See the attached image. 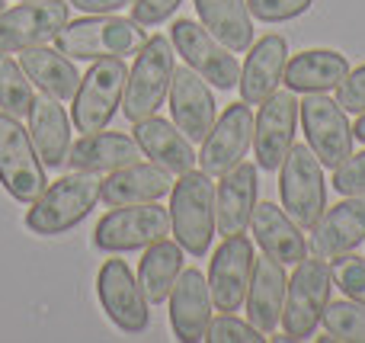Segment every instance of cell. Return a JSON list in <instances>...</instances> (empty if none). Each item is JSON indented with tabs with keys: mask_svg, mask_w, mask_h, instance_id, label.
<instances>
[{
	"mask_svg": "<svg viewBox=\"0 0 365 343\" xmlns=\"http://www.w3.org/2000/svg\"><path fill=\"white\" fill-rule=\"evenodd\" d=\"M68 4L93 16V13H119V10H125V6H132L135 0H68Z\"/></svg>",
	"mask_w": 365,
	"mask_h": 343,
	"instance_id": "ab89813d",
	"label": "cell"
},
{
	"mask_svg": "<svg viewBox=\"0 0 365 343\" xmlns=\"http://www.w3.org/2000/svg\"><path fill=\"white\" fill-rule=\"evenodd\" d=\"M0 186L16 203L32 205L45 193V164L29 138V128L19 126L16 116L0 109Z\"/></svg>",
	"mask_w": 365,
	"mask_h": 343,
	"instance_id": "ba28073f",
	"label": "cell"
},
{
	"mask_svg": "<svg viewBox=\"0 0 365 343\" xmlns=\"http://www.w3.org/2000/svg\"><path fill=\"white\" fill-rule=\"evenodd\" d=\"M167 103H170L173 126H177L192 145L205 141V135L212 132L215 119H218V106H215L212 87H208L189 64L186 68H173Z\"/></svg>",
	"mask_w": 365,
	"mask_h": 343,
	"instance_id": "e0dca14e",
	"label": "cell"
},
{
	"mask_svg": "<svg viewBox=\"0 0 365 343\" xmlns=\"http://www.w3.org/2000/svg\"><path fill=\"white\" fill-rule=\"evenodd\" d=\"M353 135H356V138H359L362 145H365V113H359V119H356V126H353Z\"/></svg>",
	"mask_w": 365,
	"mask_h": 343,
	"instance_id": "60d3db41",
	"label": "cell"
},
{
	"mask_svg": "<svg viewBox=\"0 0 365 343\" xmlns=\"http://www.w3.org/2000/svg\"><path fill=\"white\" fill-rule=\"evenodd\" d=\"M334 190L340 196H365V151L349 154L340 167H334Z\"/></svg>",
	"mask_w": 365,
	"mask_h": 343,
	"instance_id": "8d00e7d4",
	"label": "cell"
},
{
	"mask_svg": "<svg viewBox=\"0 0 365 343\" xmlns=\"http://www.w3.org/2000/svg\"><path fill=\"white\" fill-rule=\"evenodd\" d=\"M180 4L182 0H135L132 19L141 26H158V23H164L167 16H173Z\"/></svg>",
	"mask_w": 365,
	"mask_h": 343,
	"instance_id": "f35d334b",
	"label": "cell"
},
{
	"mask_svg": "<svg viewBox=\"0 0 365 343\" xmlns=\"http://www.w3.org/2000/svg\"><path fill=\"white\" fill-rule=\"evenodd\" d=\"M199 23L234 55L253 45V16L244 0H192Z\"/></svg>",
	"mask_w": 365,
	"mask_h": 343,
	"instance_id": "f546056e",
	"label": "cell"
},
{
	"mask_svg": "<svg viewBox=\"0 0 365 343\" xmlns=\"http://www.w3.org/2000/svg\"><path fill=\"white\" fill-rule=\"evenodd\" d=\"M279 196L282 209L302 231H311L327 209V180L324 167L308 145H292L279 167Z\"/></svg>",
	"mask_w": 365,
	"mask_h": 343,
	"instance_id": "8992f818",
	"label": "cell"
},
{
	"mask_svg": "<svg viewBox=\"0 0 365 343\" xmlns=\"http://www.w3.org/2000/svg\"><path fill=\"white\" fill-rule=\"evenodd\" d=\"M285 286L289 276L285 267L272 257H257L250 273V286H247L244 305H247V321L257 327L259 334L272 337V331L282 321V305H285Z\"/></svg>",
	"mask_w": 365,
	"mask_h": 343,
	"instance_id": "44dd1931",
	"label": "cell"
},
{
	"mask_svg": "<svg viewBox=\"0 0 365 343\" xmlns=\"http://www.w3.org/2000/svg\"><path fill=\"white\" fill-rule=\"evenodd\" d=\"M295 126H298V96L292 90H272L253 119V154L257 167L266 173L279 170L285 154L295 145Z\"/></svg>",
	"mask_w": 365,
	"mask_h": 343,
	"instance_id": "7c38bea8",
	"label": "cell"
},
{
	"mask_svg": "<svg viewBox=\"0 0 365 343\" xmlns=\"http://www.w3.org/2000/svg\"><path fill=\"white\" fill-rule=\"evenodd\" d=\"M311 231V250L324 260L356 250L365 241V196H343V203L324 209Z\"/></svg>",
	"mask_w": 365,
	"mask_h": 343,
	"instance_id": "ffe728a7",
	"label": "cell"
},
{
	"mask_svg": "<svg viewBox=\"0 0 365 343\" xmlns=\"http://www.w3.org/2000/svg\"><path fill=\"white\" fill-rule=\"evenodd\" d=\"M250 231L266 257L279 260L282 267H295L308 257V241L302 228L289 218V212L272 203H257L250 215Z\"/></svg>",
	"mask_w": 365,
	"mask_h": 343,
	"instance_id": "cb8c5ba5",
	"label": "cell"
},
{
	"mask_svg": "<svg viewBox=\"0 0 365 343\" xmlns=\"http://www.w3.org/2000/svg\"><path fill=\"white\" fill-rule=\"evenodd\" d=\"M330 273H334V286H340L346 299L365 305V257H356L353 250L334 257Z\"/></svg>",
	"mask_w": 365,
	"mask_h": 343,
	"instance_id": "e575fe53",
	"label": "cell"
},
{
	"mask_svg": "<svg viewBox=\"0 0 365 343\" xmlns=\"http://www.w3.org/2000/svg\"><path fill=\"white\" fill-rule=\"evenodd\" d=\"M71 19V4L64 0H23L19 6L0 10V51H26L45 45Z\"/></svg>",
	"mask_w": 365,
	"mask_h": 343,
	"instance_id": "4fadbf2b",
	"label": "cell"
},
{
	"mask_svg": "<svg viewBox=\"0 0 365 343\" xmlns=\"http://www.w3.org/2000/svg\"><path fill=\"white\" fill-rule=\"evenodd\" d=\"M167 308H170V327L182 343H202L205 331L212 324V292H208V280L199 270H182L180 280L173 282L170 295H167Z\"/></svg>",
	"mask_w": 365,
	"mask_h": 343,
	"instance_id": "d6986e66",
	"label": "cell"
},
{
	"mask_svg": "<svg viewBox=\"0 0 365 343\" xmlns=\"http://www.w3.org/2000/svg\"><path fill=\"white\" fill-rule=\"evenodd\" d=\"M330 289H334V273L324 257H304L295 263V273L289 276L285 286V305H282V321L289 337L298 343L308 340L321 324V314L330 302Z\"/></svg>",
	"mask_w": 365,
	"mask_h": 343,
	"instance_id": "5b68a950",
	"label": "cell"
},
{
	"mask_svg": "<svg viewBox=\"0 0 365 343\" xmlns=\"http://www.w3.org/2000/svg\"><path fill=\"white\" fill-rule=\"evenodd\" d=\"M29 138L36 145L38 158H42L45 167H55L61 170L68 164V154H71V126L74 122L68 119L64 113L61 100L48 93H38L32 100V109H29Z\"/></svg>",
	"mask_w": 365,
	"mask_h": 343,
	"instance_id": "484cf974",
	"label": "cell"
},
{
	"mask_svg": "<svg viewBox=\"0 0 365 343\" xmlns=\"http://www.w3.org/2000/svg\"><path fill=\"white\" fill-rule=\"evenodd\" d=\"M173 68H177V48L170 39L151 36L141 42L138 58L128 71L125 96H122V113L128 122H141L164 106Z\"/></svg>",
	"mask_w": 365,
	"mask_h": 343,
	"instance_id": "277c9868",
	"label": "cell"
},
{
	"mask_svg": "<svg viewBox=\"0 0 365 343\" xmlns=\"http://www.w3.org/2000/svg\"><path fill=\"white\" fill-rule=\"evenodd\" d=\"M272 340H276V343H298L295 337H289V334H282V337H272Z\"/></svg>",
	"mask_w": 365,
	"mask_h": 343,
	"instance_id": "b9f144b4",
	"label": "cell"
},
{
	"mask_svg": "<svg viewBox=\"0 0 365 343\" xmlns=\"http://www.w3.org/2000/svg\"><path fill=\"white\" fill-rule=\"evenodd\" d=\"M4 6H6V0H0V10H4Z\"/></svg>",
	"mask_w": 365,
	"mask_h": 343,
	"instance_id": "7bdbcfd3",
	"label": "cell"
},
{
	"mask_svg": "<svg viewBox=\"0 0 365 343\" xmlns=\"http://www.w3.org/2000/svg\"><path fill=\"white\" fill-rule=\"evenodd\" d=\"M285 61H289V45H285L282 36L269 32L263 36L259 42H253L247 48V61H244V71H240V100L247 106H259L272 90H279L282 83V74H285Z\"/></svg>",
	"mask_w": 365,
	"mask_h": 343,
	"instance_id": "7402d4cb",
	"label": "cell"
},
{
	"mask_svg": "<svg viewBox=\"0 0 365 343\" xmlns=\"http://www.w3.org/2000/svg\"><path fill=\"white\" fill-rule=\"evenodd\" d=\"M125 81L128 68L122 58H96L90 64L71 106V122L77 132H100L115 119V109L122 106V96H125Z\"/></svg>",
	"mask_w": 365,
	"mask_h": 343,
	"instance_id": "52a82bcc",
	"label": "cell"
},
{
	"mask_svg": "<svg viewBox=\"0 0 365 343\" xmlns=\"http://www.w3.org/2000/svg\"><path fill=\"white\" fill-rule=\"evenodd\" d=\"M141 158H145V151L135 141V135L100 128V132L83 135L77 145H71L68 167L71 170H83V173H113Z\"/></svg>",
	"mask_w": 365,
	"mask_h": 343,
	"instance_id": "d4e9b609",
	"label": "cell"
},
{
	"mask_svg": "<svg viewBox=\"0 0 365 343\" xmlns=\"http://www.w3.org/2000/svg\"><path fill=\"white\" fill-rule=\"evenodd\" d=\"M205 340L208 343H266L269 337L259 334L250 321H240L234 312H221L218 318H212V324H208Z\"/></svg>",
	"mask_w": 365,
	"mask_h": 343,
	"instance_id": "836d02e7",
	"label": "cell"
},
{
	"mask_svg": "<svg viewBox=\"0 0 365 343\" xmlns=\"http://www.w3.org/2000/svg\"><path fill=\"white\" fill-rule=\"evenodd\" d=\"M170 235V212L160 203H132L113 205V212L96 222L93 244L106 254L145 250L148 244Z\"/></svg>",
	"mask_w": 365,
	"mask_h": 343,
	"instance_id": "9c48e42d",
	"label": "cell"
},
{
	"mask_svg": "<svg viewBox=\"0 0 365 343\" xmlns=\"http://www.w3.org/2000/svg\"><path fill=\"white\" fill-rule=\"evenodd\" d=\"M170 42L177 55L186 58V64L208 83L218 90H231L240 81V64L231 48L218 42L202 23L192 19H177L170 29Z\"/></svg>",
	"mask_w": 365,
	"mask_h": 343,
	"instance_id": "8fae6325",
	"label": "cell"
},
{
	"mask_svg": "<svg viewBox=\"0 0 365 343\" xmlns=\"http://www.w3.org/2000/svg\"><path fill=\"white\" fill-rule=\"evenodd\" d=\"M253 109L244 100L231 103L225 113L215 119L212 132L205 135L199 151V170H205L208 177H225L227 170L240 164L253 148Z\"/></svg>",
	"mask_w": 365,
	"mask_h": 343,
	"instance_id": "5bb4252c",
	"label": "cell"
},
{
	"mask_svg": "<svg viewBox=\"0 0 365 343\" xmlns=\"http://www.w3.org/2000/svg\"><path fill=\"white\" fill-rule=\"evenodd\" d=\"M346 74V55H340L334 48H308L285 61L282 83L292 93H327V90L340 87Z\"/></svg>",
	"mask_w": 365,
	"mask_h": 343,
	"instance_id": "83f0119b",
	"label": "cell"
},
{
	"mask_svg": "<svg viewBox=\"0 0 365 343\" xmlns=\"http://www.w3.org/2000/svg\"><path fill=\"white\" fill-rule=\"evenodd\" d=\"M336 103H340L346 113H365V64H359L356 71H349L343 77V83L336 87Z\"/></svg>",
	"mask_w": 365,
	"mask_h": 343,
	"instance_id": "74e56055",
	"label": "cell"
},
{
	"mask_svg": "<svg viewBox=\"0 0 365 343\" xmlns=\"http://www.w3.org/2000/svg\"><path fill=\"white\" fill-rule=\"evenodd\" d=\"M311 4L314 0H247V10L263 23H289V19L308 13Z\"/></svg>",
	"mask_w": 365,
	"mask_h": 343,
	"instance_id": "d590c367",
	"label": "cell"
},
{
	"mask_svg": "<svg viewBox=\"0 0 365 343\" xmlns=\"http://www.w3.org/2000/svg\"><path fill=\"white\" fill-rule=\"evenodd\" d=\"M132 132H135V141L141 145V151H145V158H151L158 167H164L170 177H180V173L195 167L192 141L173 126V119L167 122L154 113L148 119L135 122Z\"/></svg>",
	"mask_w": 365,
	"mask_h": 343,
	"instance_id": "4316f807",
	"label": "cell"
},
{
	"mask_svg": "<svg viewBox=\"0 0 365 343\" xmlns=\"http://www.w3.org/2000/svg\"><path fill=\"white\" fill-rule=\"evenodd\" d=\"M170 235L192 257H205L215 237V183L205 170H186L170 186Z\"/></svg>",
	"mask_w": 365,
	"mask_h": 343,
	"instance_id": "7a4b0ae2",
	"label": "cell"
},
{
	"mask_svg": "<svg viewBox=\"0 0 365 343\" xmlns=\"http://www.w3.org/2000/svg\"><path fill=\"white\" fill-rule=\"evenodd\" d=\"M298 122L304 128V141L321 160V167H340L353 154V126L346 119V109L327 93H308L298 103Z\"/></svg>",
	"mask_w": 365,
	"mask_h": 343,
	"instance_id": "30bf717a",
	"label": "cell"
},
{
	"mask_svg": "<svg viewBox=\"0 0 365 343\" xmlns=\"http://www.w3.org/2000/svg\"><path fill=\"white\" fill-rule=\"evenodd\" d=\"M36 100V87L26 77L23 64L13 61L6 51H0V109L16 119H26Z\"/></svg>",
	"mask_w": 365,
	"mask_h": 343,
	"instance_id": "1f68e13d",
	"label": "cell"
},
{
	"mask_svg": "<svg viewBox=\"0 0 365 343\" xmlns=\"http://www.w3.org/2000/svg\"><path fill=\"white\" fill-rule=\"evenodd\" d=\"M257 170H259L257 164L240 160L215 186V231L221 237L244 235L250 228V215H253V205H257V186H259Z\"/></svg>",
	"mask_w": 365,
	"mask_h": 343,
	"instance_id": "ac0fdd59",
	"label": "cell"
},
{
	"mask_svg": "<svg viewBox=\"0 0 365 343\" xmlns=\"http://www.w3.org/2000/svg\"><path fill=\"white\" fill-rule=\"evenodd\" d=\"M253 260H257V254H253V244L247 235H231L218 244L205 276L208 292H212V305L218 312H237L244 305Z\"/></svg>",
	"mask_w": 365,
	"mask_h": 343,
	"instance_id": "2e32d148",
	"label": "cell"
},
{
	"mask_svg": "<svg viewBox=\"0 0 365 343\" xmlns=\"http://www.w3.org/2000/svg\"><path fill=\"white\" fill-rule=\"evenodd\" d=\"M100 183L103 180H96V173H64L61 180L45 186V193L32 203L29 215H26V228L42 237H58L77 228L90 215V209L100 203Z\"/></svg>",
	"mask_w": 365,
	"mask_h": 343,
	"instance_id": "3957f363",
	"label": "cell"
},
{
	"mask_svg": "<svg viewBox=\"0 0 365 343\" xmlns=\"http://www.w3.org/2000/svg\"><path fill=\"white\" fill-rule=\"evenodd\" d=\"M96 292H100V305L106 318L113 321L119 331L125 334H141L151 324V302L145 299L138 280L125 260H106L96 276Z\"/></svg>",
	"mask_w": 365,
	"mask_h": 343,
	"instance_id": "9a60e30c",
	"label": "cell"
},
{
	"mask_svg": "<svg viewBox=\"0 0 365 343\" xmlns=\"http://www.w3.org/2000/svg\"><path fill=\"white\" fill-rule=\"evenodd\" d=\"M173 180L164 167L154 160H135L119 170H113L100 183V199L113 209V205H132V203H160L170 193Z\"/></svg>",
	"mask_w": 365,
	"mask_h": 343,
	"instance_id": "603a6c76",
	"label": "cell"
},
{
	"mask_svg": "<svg viewBox=\"0 0 365 343\" xmlns=\"http://www.w3.org/2000/svg\"><path fill=\"white\" fill-rule=\"evenodd\" d=\"M182 263H186L182 260V247L177 241H170V237H160V241L145 247V257H141V267H138V286L151 305H164L167 302L173 282L186 270Z\"/></svg>",
	"mask_w": 365,
	"mask_h": 343,
	"instance_id": "4dcf8cb0",
	"label": "cell"
},
{
	"mask_svg": "<svg viewBox=\"0 0 365 343\" xmlns=\"http://www.w3.org/2000/svg\"><path fill=\"white\" fill-rule=\"evenodd\" d=\"M321 324L334 337V343H365V305L353 299L327 302Z\"/></svg>",
	"mask_w": 365,
	"mask_h": 343,
	"instance_id": "d6a6232c",
	"label": "cell"
},
{
	"mask_svg": "<svg viewBox=\"0 0 365 343\" xmlns=\"http://www.w3.org/2000/svg\"><path fill=\"white\" fill-rule=\"evenodd\" d=\"M19 64L32 81V87H38V93H48L61 103L74 100L77 87H81V74L64 51L48 48V45H32V48L19 51Z\"/></svg>",
	"mask_w": 365,
	"mask_h": 343,
	"instance_id": "f1b7e54d",
	"label": "cell"
},
{
	"mask_svg": "<svg viewBox=\"0 0 365 343\" xmlns=\"http://www.w3.org/2000/svg\"><path fill=\"white\" fill-rule=\"evenodd\" d=\"M145 26L132 16L119 13H93L83 19H68L64 29L55 36V48L77 61H96V58H125L135 55L145 42Z\"/></svg>",
	"mask_w": 365,
	"mask_h": 343,
	"instance_id": "6da1fadb",
	"label": "cell"
}]
</instances>
